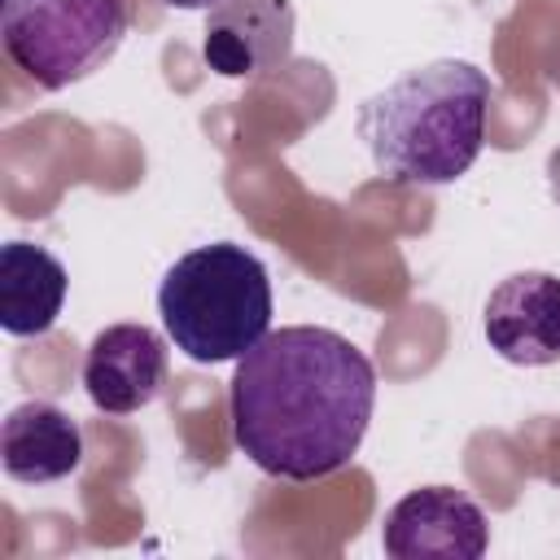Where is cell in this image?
<instances>
[{"label": "cell", "mask_w": 560, "mask_h": 560, "mask_svg": "<svg viewBox=\"0 0 560 560\" xmlns=\"http://www.w3.org/2000/svg\"><path fill=\"white\" fill-rule=\"evenodd\" d=\"M376 407V368L341 332L289 324L236 359L228 420L236 451L267 477L319 481L346 468Z\"/></svg>", "instance_id": "1"}, {"label": "cell", "mask_w": 560, "mask_h": 560, "mask_svg": "<svg viewBox=\"0 0 560 560\" xmlns=\"http://www.w3.org/2000/svg\"><path fill=\"white\" fill-rule=\"evenodd\" d=\"M490 74L459 57L402 70L359 105V140L394 184H455L481 153Z\"/></svg>", "instance_id": "2"}, {"label": "cell", "mask_w": 560, "mask_h": 560, "mask_svg": "<svg viewBox=\"0 0 560 560\" xmlns=\"http://www.w3.org/2000/svg\"><path fill=\"white\" fill-rule=\"evenodd\" d=\"M158 315L192 363H232L271 332V276L236 241L197 245L166 267Z\"/></svg>", "instance_id": "3"}, {"label": "cell", "mask_w": 560, "mask_h": 560, "mask_svg": "<svg viewBox=\"0 0 560 560\" xmlns=\"http://www.w3.org/2000/svg\"><path fill=\"white\" fill-rule=\"evenodd\" d=\"M131 26L127 0H9L0 18L4 57L44 92L96 74Z\"/></svg>", "instance_id": "4"}, {"label": "cell", "mask_w": 560, "mask_h": 560, "mask_svg": "<svg viewBox=\"0 0 560 560\" xmlns=\"http://www.w3.org/2000/svg\"><path fill=\"white\" fill-rule=\"evenodd\" d=\"M381 542L394 560H481L490 521L464 490L420 486L385 512Z\"/></svg>", "instance_id": "5"}, {"label": "cell", "mask_w": 560, "mask_h": 560, "mask_svg": "<svg viewBox=\"0 0 560 560\" xmlns=\"http://www.w3.org/2000/svg\"><path fill=\"white\" fill-rule=\"evenodd\" d=\"M293 0H219L206 18L201 57L223 79H254L293 57Z\"/></svg>", "instance_id": "6"}, {"label": "cell", "mask_w": 560, "mask_h": 560, "mask_svg": "<svg viewBox=\"0 0 560 560\" xmlns=\"http://www.w3.org/2000/svg\"><path fill=\"white\" fill-rule=\"evenodd\" d=\"M486 341L516 368L560 363V280L551 271H512L486 298Z\"/></svg>", "instance_id": "7"}, {"label": "cell", "mask_w": 560, "mask_h": 560, "mask_svg": "<svg viewBox=\"0 0 560 560\" xmlns=\"http://www.w3.org/2000/svg\"><path fill=\"white\" fill-rule=\"evenodd\" d=\"M166 381V346L144 324H109L83 354V389L96 411L131 416L158 398Z\"/></svg>", "instance_id": "8"}, {"label": "cell", "mask_w": 560, "mask_h": 560, "mask_svg": "<svg viewBox=\"0 0 560 560\" xmlns=\"http://www.w3.org/2000/svg\"><path fill=\"white\" fill-rule=\"evenodd\" d=\"M0 459L4 472L22 486L61 481L83 464V429L57 402H18L0 429Z\"/></svg>", "instance_id": "9"}, {"label": "cell", "mask_w": 560, "mask_h": 560, "mask_svg": "<svg viewBox=\"0 0 560 560\" xmlns=\"http://www.w3.org/2000/svg\"><path fill=\"white\" fill-rule=\"evenodd\" d=\"M70 276L61 258L35 241L0 245V328L9 337H44L66 306Z\"/></svg>", "instance_id": "10"}, {"label": "cell", "mask_w": 560, "mask_h": 560, "mask_svg": "<svg viewBox=\"0 0 560 560\" xmlns=\"http://www.w3.org/2000/svg\"><path fill=\"white\" fill-rule=\"evenodd\" d=\"M162 4H171V9H206L210 13L219 0H162Z\"/></svg>", "instance_id": "11"}]
</instances>
